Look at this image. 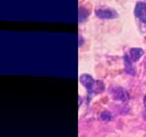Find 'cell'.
Returning a JSON list of instances; mask_svg holds the SVG:
<instances>
[{
	"instance_id": "4",
	"label": "cell",
	"mask_w": 146,
	"mask_h": 137,
	"mask_svg": "<svg viewBox=\"0 0 146 137\" xmlns=\"http://www.w3.org/2000/svg\"><path fill=\"white\" fill-rule=\"evenodd\" d=\"M111 94L113 98L116 100H121V102H127L128 100V94L125 91L123 87L115 86L111 89Z\"/></svg>"
},
{
	"instance_id": "2",
	"label": "cell",
	"mask_w": 146,
	"mask_h": 137,
	"mask_svg": "<svg viewBox=\"0 0 146 137\" xmlns=\"http://www.w3.org/2000/svg\"><path fill=\"white\" fill-rule=\"evenodd\" d=\"M135 16L138 21H140L141 25H144V31H146V3L143 2H138L135 5V10H134Z\"/></svg>"
},
{
	"instance_id": "6",
	"label": "cell",
	"mask_w": 146,
	"mask_h": 137,
	"mask_svg": "<svg viewBox=\"0 0 146 137\" xmlns=\"http://www.w3.org/2000/svg\"><path fill=\"white\" fill-rule=\"evenodd\" d=\"M129 57L133 62H137L143 55V50L141 48H132L129 51Z\"/></svg>"
},
{
	"instance_id": "3",
	"label": "cell",
	"mask_w": 146,
	"mask_h": 137,
	"mask_svg": "<svg viewBox=\"0 0 146 137\" xmlns=\"http://www.w3.org/2000/svg\"><path fill=\"white\" fill-rule=\"evenodd\" d=\"M96 15L102 19H114L118 17V13L116 10L111 8H98L94 11Z\"/></svg>"
},
{
	"instance_id": "7",
	"label": "cell",
	"mask_w": 146,
	"mask_h": 137,
	"mask_svg": "<svg viewBox=\"0 0 146 137\" xmlns=\"http://www.w3.org/2000/svg\"><path fill=\"white\" fill-rule=\"evenodd\" d=\"M88 10H86V9L84 8V7H79V19H78V21L79 23H83V21H86L87 16H88Z\"/></svg>"
},
{
	"instance_id": "10",
	"label": "cell",
	"mask_w": 146,
	"mask_h": 137,
	"mask_svg": "<svg viewBox=\"0 0 146 137\" xmlns=\"http://www.w3.org/2000/svg\"><path fill=\"white\" fill-rule=\"evenodd\" d=\"M143 119L144 120H146V111L145 112H143Z\"/></svg>"
},
{
	"instance_id": "1",
	"label": "cell",
	"mask_w": 146,
	"mask_h": 137,
	"mask_svg": "<svg viewBox=\"0 0 146 137\" xmlns=\"http://www.w3.org/2000/svg\"><path fill=\"white\" fill-rule=\"evenodd\" d=\"M80 83L86 88L89 96L94 94H102L105 90V85L100 80H94L88 74H83L79 77Z\"/></svg>"
},
{
	"instance_id": "11",
	"label": "cell",
	"mask_w": 146,
	"mask_h": 137,
	"mask_svg": "<svg viewBox=\"0 0 146 137\" xmlns=\"http://www.w3.org/2000/svg\"><path fill=\"white\" fill-rule=\"evenodd\" d=\"M79 39H80V41H82V39H81V38H80V37H79ZM82 45V42H80V43H79V47H80V46H81Z\"/></svg>"
},
{
	"instance_id": "9",
	"label": "cell",
	"mask_w": 146,
	"mask_h": 137,
	"mask_svg": "<svg viewBox=\"0 0 146 137\" xmlns=\"http://www.w3.org/2000/svg\"><path fill=\"white\" fill-rule=\"evenodd\" d=\"M143 104H144V106H145V108H146V94L144 96V98H143Z\"/></svg>"
},
{
	"instance_id": "5",
	"label": "cell",
	"mask_w": 146,
	"mask_h": 137,
	"mask_svg": "<svg viewBox=\"0 0 146 137\" xmlns=\"http://www.w3.org/2000/svg\"><path fill=\"white\" fill-rule=\"evenodd\" d=\"M124 63H125V71H126V73H127L128 75L134 76L135 73H136V69H135L134 66H133V63H134V62L130 59L129 55L126 54L125 56H124Z\"/></svg>"
},
{
	"instance_id": "8",
	"label": "cell",
	"mask_w": 146,
	"mask_h": 137,
	"mask_svg": "<svg viewBox=\"0 0 146 137\" xmlns=\"http://www.w3.org/2000/svg\"><path fill=\"white\" fill-rule=\"evenodd\" d=\"M100 119L105 122H109V121H112L113 119H114V117H113V115L111 114L109 111H104V112L100 114Z\"/></svg>"
}]
</instances>
